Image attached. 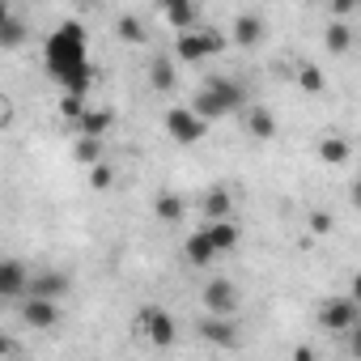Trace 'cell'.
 <instances>
[{
    "label": "cell",
    "instance_id": "6da1fadb",
    "mask_svg": "<svg viewBox=\"0 0 361 361\" xmlns=\"http://www.w3.org/2000/svg\"><path fill=\"white\" fill-rule=\"evenodd\" d=\"M47 73L68 90V94H85L90 81H94V68H90V47H85V30L81 22H64L51 39H47Z\"/></svg>",
    "mask_w": 361,
    "mask_h": 361
},
{
    "label": "cell",
    "instance_id": "7a4b0ae2",
    "mask_svg": "<svg viewBox=\"0 0 361 361\" xmlns=\"http://www.w3.org/2000/svg\"><path fill=\"white\" fill-rule=\"evenodd\" d=\"M243 98H247V90H243L234 77H209V81L196 90V98H192V111H196L204 123H213V119H226V115H234V111L243 106Z\"/></svg>",
    "mask_w": 361,
    "mask_h": 361
},
{
    "label": "cell",
    "instance_id": "3957f363",
    "mask_svg": "<svg viewBox=\"0 0 361 361\" xmlns=\"http://www.w3.org/2000/svg\"><path fill=\"white\" fill-rule=\"evenodd\" d=\"M221 47H226V39L217 30H209L204 22L178 30V39H174V56H183V60H204V56H217Z\"/></svg>",
    "mask_w": 361,
    "mask_h": 361
},
{
    "label": "cell",
    "instance_id": "277c9868",
    "mask_svg": "<svg viewBox=\"0 0 361 361\" xmlns=\"http://www.w3.org/2000/svg\"><path fill=\"white\" fill-rule=\"evenodd\" d=\"M136 336H145L153 348H170V344H174V336H178L174 314H170V310H161V306H145V310L136 314Z\"/></svg>",
    "mask_w": 361,
    "mask_h": 361
},
{
    "label": "cell",
    "instance_id": "5b68a950",
    "mask_svg": "<svg viewBox=\"0 0 361 361\" xmlns=\"http://www.w3.org/2000/svg\"><path fill=\"white\" fill-rule=\"evenodd\" d=\"M22 323L26 327H35V331H56L60 327V319H64V310H60V302L56 298H30V293H22Z\"/></svg>",
    "mask_w": 361,
    "mask_h": 361
},
{
    "label": "cell",
    "instance_id": "8992f818",
    "mask_svg": "<svg viewBox=\"0 0 361 361\" xmlns=\"http://www.w3.org/2000/svg\"><path fill=\"white\" fill-rule=\"evenodd\" d=\"M166 132H170L174 145H196V140H204L209 123L192 106H174V111H166Z\"/></svg>",
    "mask_w": 361,
    "mask_h": 361
},
{
    "label": "cell",
    "instance_id": "52a82bcc",
    "mask_svg": "<svg viewBox=\"0 0 361 361\" xmlns=\"http://www.w3.org/2000/svg\"><path fill=\"white\" fill-rule=\"evenodd\" d=\"M319 323H323L327 331H348L353 323H361V310H357L353 298H327L323 310H319Z\"/></svg>",
    "mask_w": 361,
    "mask_h": 361
},
{
    "label": "cell",
    "instance_id": "ba28073f",
    "mask_svg": "<svg viewBox=\"0 0 361 361\" xmlns=\"http://www.w3.org/2000/svg\"><path fill=\"white\" fill-rule=\"evenodd\" d=\"M204 306H209V314H234L238 310V285L226 281V276L209 281L204 285Z\"/></svg>",
    "mask_w": 361,
    "mask_h": 361
},
{
    "label": "cell",
    "instance_id": "9c48e42d",
    "mask_svg": "<svg viewBox=\"0 0 361 361\" xmlns=\"http://www.w3.org/2000/svg\"><path fill=\"white\" fill-rule=\"evenodd\" d=\"M26 293L30 298H64L68 293V272H56V268H43V272H30L26 281Z\"/></svg>",
    "mask_w": 361,
    "mask_h": 361
},
{
    "label": "cell",
    "instance_id": "30bf717a",
    "mask_svg": "<svg viewBox=\"0 0 361 361\" xmlns=\"http://www.w3.org/2000/svg\"><path fill=\"white\" fill-rule=\"evenodd\" d=\"M196 327H200V336H204L209 344H217V348H234V344H238L234 314H209V319H200Z\"/></svg>",
    "mask_w": 361,
    "mask_h": 361
},
{
    "label": "cell",
    "instance_id": "8fae6325",
    "mask_svg": "<svg viewBox=\"0 0 361 361\" xmlns=\"http://www.w3.org/2000/svg\"><path fill=\"white\" fill-rule=\"evenodd\" d=\"M26 281H30V268L22 259H0V302L22 298L26 293Z\"/></svg>",
    "mask_w": 361,
    "mask_h": 361
},
{
    "label": "cell",
    "instance_id": "7c38bea8",
    "mask_svg": "<svg viewBox=\"0 0 361 361\" xmlns=\"http://www.w3.org/2000/svg\"><path fill=\"white\" fill-rule=\"evenodd\" d=\"M157 9L166 13V22L174 30H188L200 22V0H157Z\"/></svg>",
    "mask_w": 361,
    "mask_h": 361
},
{
    "label": "cell",
    "instance_id": "4fadbf2b",
    "mask_svg": "<svg viewBox=\"0 0 361 361\" xmlns=\"http://www.w3.org/2000/svg\"><path fill=\"white\" fill-rule=\"evenodd\" d=\"M204 234H209V243L217 247V255H230V251L238 247V226H234V217H213V221L204 226Z\"/></svg>",
    "mask_w": 361,
    "mask_h": 361
},
{
    "label": "cell",
    "instance_id": "5bb4252c",
    "mask_svg": "<svg viewBox=\"0 0 361 361\" xmlns=\"http://www.w3.org/2000/svg\"><path fill=\"white\" fill-rule=\"evenodd\" d=\"M153 217H157L161 226H178V221L188 217L183 196H178V192H157V200H153Z\"/></svg>",
    "mask_w": 361,
    "mask_h": 361
},
{
    "label": "cell",
    "instance_id": "9a60e30c",
    "mask_svg": "<svg viewBox=\"0 0 361 361\" xmlns=\"http://www.w3.org/2000/svg\"><path fill=\"white\" fill-rule=\"evenodd\" d=\"M183 255H188V264H192V268H209V264H217V259H221V255H217V247L209 243V234H204V230H196V234L183 243Z\"/></svg>",
    "mask_w": 361,
    "mask_h": 361
},
{
    "label": "cell",
    "instance_id": "2e32d148",
    "mask_svg": "<svg viewBox=\"0 0 361 361\" xmlns=\"http://www.w3.org/2000/svg\"><path fill=\"white\" fill-rule=\"evenodd\" d=\"M73 123H77V132H85V136H102V132L115 123V111H111V106H94V111L85 106Z\"/></svg>",
    "mask_w": 361,
    "mask_h": 361
},
{
    "label": "cell",
    "instance_id": "e0dca14e",
    "mask_svg": "<svg viewBox=\"0 0 361 361\" xmlns=\"http://www.w3.org/2000/svg\"><path fill=\"white\" fill-rule=\"evenodd\" d=\"M234 43H238V47H259V43H264V22H259L255 13H243V18L234 22Z\"/></svg>",
    "mask_w": 361,
    "mask_h": 361
},
{
    "label": "cell",
    "instance_id": "ac0fdd59",
    "mask_svg": "<svg viewBox=\"0 0 361 361\" xmlns=\"http://www.w3.org/2000/svg\"><path fill=\"white\" fill-rule=\"evenodd\" d=\"M323 43H327V56H348V47H353V30H348V22H344V18L327 22Z\"/></svg>",
    "mask_w": 361,
    "mask_h": 361
},
{
    "label": "cell",
    "instance_id": "d6986e66",
    "mask_svg": "<svg viewBox=\"0 0 361 361\" xmlns=\"http://www.w3.org/2000/svg\"><path fill=\"white\" fill-rule=\"evenodd\" d=\"M204 217L213 221V217H234V196L226 192V188H209L204 192Z\"/></svg>",
    "mask_w": 361,
    "mask_h": 361
},
{
    "label": "cell",
    "instance_id": "ffe728a7",
    "mask_svg": "<svg viewBox=\"0 0 361 361\" xmlns=\"http://www.w3.org/2000/svg\"><path fill=\"white\" fill-rule=\"evenodd\" d=\"M149 81H153L157 94H174V64H170L166 56H153V64H149Z\"/></svg>",
    "mask_w": 361,
    "mask_h": 361
},
{
    "label": "cell",
    "instance_id": "44dd1931",
    "mask_svg": "<svg viewBox=\"0 0 361 361\" xmlns=\"http://www.w3.org/2000/svg\"><path fill=\"white\" fill-rule=\"evenodd\" d=\"M115 35H119L123 43H132V47H140V43L149 39V30H145V22H140L136 13H123V18L115 22Z\"/></svg>",
    "mask_w": 361,
    "mask_h": 361
},
{
    "label": "cell",
    "instance_id": "7402d4cb",
    "mask_svg": "<svg viewBox=\"0 0 361 361\" xmlns=\"http://www.w3.org/2000/svg\"><path fill=\"white\" fill-rule=\"evenodd\" d=\"M247 132H251L255 140H272V136H276V119H272V111L255 106V111L247 115Z\"/></svg>",
    "mask_w": 361,
    "mask_h": 361
},
{
    "label": "cell",
    "instance_id": "603a6c76",
    "mask_svg": "<svg viewBox=\"0 0 361 361\" xmlns=\"http://www.w3.org/2000/svg\"><path fill=\"white\" fill-rule=\"evenodd\" d=\"M319 157H323L327 166H340V161L353 157V149H348L344 136H323V140H319Z\"/></svg>",
    "mask_w": 361,
    "mask_h": 361
},
{
    "label": "cell",
    "instance_id": "cb8c5ba5",
    "mask_svg": "<svg viewBox=\"0 0 361 361\" xmlns=\"http://www.w3.org/2000/svg\"><path fill=\"white\" fill-rule=\"evenodd\" d=\"M26 35H30V30H26V22H22V18H13V13L0 22V47H5V51L22 47V43H26Z\"/></svg>",
    "mask_w": 361,
    "mask_h": 361
},
{
    "label": "cell",
    "instance_id": "d4e9b609",
    "mask_svg": "<svg viewBox=\"0 0 361 361\" xmlns=\"http://www.w3.org/2000/svg\"><path fill=\"white\" fill-rule=\"evenodd\" d=\"M298 90L310 94V98H319V94L327 90V77H323L314 64H298Z\"/></svg>",
    "mask_w": 361,
    "mask_h": 361
},
{
    "label": "cell",
    "instance_id": "484cf974",
    "mask_svg": "<svg viewBox=\"0 0 361 361\" xmlns=\"http://www.w3.org/2000/svg\"><path fill=\"white\" fill-rule=\"evenodd\" d=\"M73 157L81 161V166H94L98 157H102V136H77V145H73Z\"/></svg>",
    "mask_w": 361,
    "mask_h": 361
},
{
    "label": "cell",
    "instance_id": "4316f807",
    "mask_svg": "<svg viewBox=\"0 0 361 361\" xmlns=\"http://www.w3.org/2000/svg\"><path fill=\"white\" fill-rule=\"evenodd\" d=\"M111 183H115V170H111V166L98 157V161L90 166V188H94V192H106Z\"/></svg>",
    "mask_w": 361,
    "mask_h": 361
},
{
    "label": "cell",
    "instance_id": "83f0119b",
    "mask_svg": "<svg viewBox=\"0 0 361 361\" xmlns=\"http://www.w3.org/2000/svg\"><path fill=\"white\" fill-rule=\"evenodd\" d=\"M81 111H85V94H64V98H60V115H64V119H77Z\"/></svg>",
    "mask_w": 361,
    "mask_h": 361
},
{
    "label": "cell",
    "instance_id": "f1b7e54d",
    "mask_svg": "<svg viewBox=\"0 0 361 361\" xmlns=\"http://www.w3.org/2000/svg\"><path fill=\"white\" fill-rule=\"evenodd\" d=\"M336 230V221H331V213H323V209H314L310 213V234H331Z\"/></svg>",
    "mask_w": 361,
    "mask_h": 361
},
{
    "label": "cell",
    "instance_id": "f546056e",
    "mask_svg": "<svg viewBox=\"0 0 361 361\" xmlns=\"http://www.w3.org/2000/svg\"><path fill=\"white\" fill-rule=\"evenodd\" d=\"M353 9H357V0H331V13L336 18H348Z\"/></svg>",
    "mask_w": 361,
    "mask_h": 361
},
{
    "label": "cell",
    "instance_id": "4dcf8cb0",
    "mask_svg": "<svg viewBox=\"0 0 361 361\" xmlns=\"http://www.w3.org/2000/svg\"><path fill=\"white\" fill-rule=\"evenodd\" d=\"M13 353H18V344L9 336H0V357H13Z\"/></svg>",
    "mask_w": 361,
    "mask_h": 361
},
{
    "label": "cell",
    "instance_id": "1f68e13d",
    "mask_svg": "<svg viewBox=\"0 0 361 361\" xmlns=\"http://www.w3.org/2000/svg\"><path fill=\"white\" fill-rule=\"evenodd\" d=\"M5 119H9V102H5V98H0V123H5Z\"/></svg>",
    "mask_w": 361,
    "mask_h": 361
},
{
    "label": "cell",
    "instance_id": "d6a6232c",
    "mask_svg": "<svg viewBox=\"0 0 361 361\" xmlns=\"http://www.w3.org/2000/svg\"><path fill=\"white\" fill-rule=\"evenodd\" d=\"M9 18V5H5V0H0V22H5Z\"/></svg>",
    "mask_w": 361,
    "mask_h": 361
}]
</instances>
